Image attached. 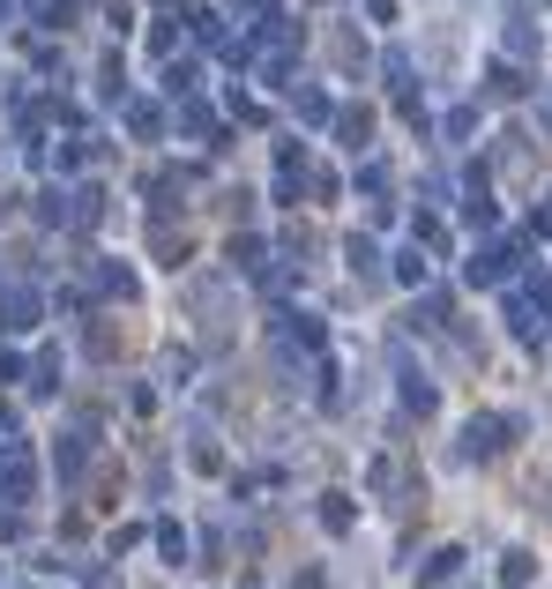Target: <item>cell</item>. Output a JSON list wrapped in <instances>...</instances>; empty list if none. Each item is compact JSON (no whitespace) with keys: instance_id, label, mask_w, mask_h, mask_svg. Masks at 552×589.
I'll return each instance as SVG.
<instances>
[{"instance_id":"obj_1","label":"cell","mask_w":552,"mask_h":589,"mask_svg":"<svg viewBox=\"0 0 552 589\" xmlns=\"http://www.w3.org/2000/svg\"><path fill=\"white\" fill-rule=\"evenodd\" d=\"M515 269H522V239H493V247H478L463 261V276L478 284V292H501V284H515Z\"/></svg>"},{"instance_id":"obj_2","label":"cell","mask_w":552,"mask_h":589,"mask_svg":"<svg viewBox=\"0 0 552 589\" xmlns=\"http://www.w3.org/2000/svg\"><path fill=\"white\" fill-rule=\"evenodd\" d=\"M38 493V463L23 440H0V500H31Z\"/></svg>"},{"instance_id":"obj_3","label":"cell","mask_w":552,"mask_h":589,"mask_svg":"<svg viewBox=\"0 0 552 589\" xmlns=\"http://www.w3.org/2000/svg\"><path fill=\"white\" fill-rule=\"evenodd\" d=\"M501 314H508V329H515V343H538L545 337V306H538V292H508V306H501Z\"/></svg>"},{"instance_id":"obj_4","label":"cell","mask_w":552,"mask_h":589,"mask_svg":"<svg viewBox=\"0 0 552 589\" xmlns=\"http://www.w3.org/2000/svg\"><path fill=\"white\" fill-rule=\"evenodd\" d=\"M501 433H515V419H470L463 425V463L493 456V448H501Z\"/></svg>"},{"instance_id":"obj_5","label":"cell","mask_w":552,"mask_h":589,"mask_svg":"<svg viewBox=\"0 0 552 589\" xmlns=\"http://www.w3.org/2000/svg\"><path fill=\"white\" fill-rule=\"evenodd\" d=\"M0 314H8V329H31L38 321V292L31 284H0Z\"/></svg>"},{"instance_id":"obj_6","label":"cell","mask_w":552,"mask_h":589,"mask_svg":"<svg viewBox=\"0 0 552 589\" xmlns=\"http://www.w3.org/2000/svg\"><path fill=\"white\" fill-rule=\"evenodd\" d=\"M292 113H298V120H306V127H329V120H337V105H329V90H314V83H298V90H292Z\"/></svg>"},{"instance_id":"obj_7","label":"cell","mask_w":552,"mask_h":589,"mask_svg":"<svg viewBox=\"0 0 552 589\" xmlns=\"http://www.w3.org/2000/svg\"><path fill=\"white\" fill-rule=\"evenodd\" d=\"M396 284H411V292H425V284H433V261H425V247H403V254H396Z\"/></svg>"},{"instance_id":"obj_8","label":"cell","mask_w":552,"mask_h":589,"mask_svg":"<svg viewBox=\"0 0 552 589\" xmlns=\"http://www.w3.org/2000/svg\"><path fill=\"white\" fill-rule=\"evenodd\" d=\"M433 403H441V396H433V380H425L419 366H403V411H419V419H433Z\"/></svg>"},{"instance_id":"obj_9","label":"cell","mask_w":552,"mask_h":589,"mask_svg":"<svg viewBox=\"0 0 552 589\" xmlns=\"http://www.w3.org/2000/svg\"><path fill=\"white\" fill-rule=\"evenodd\" d=\"M456 567H463V552L441 545V552H425L419 559V582H456Z\"/></svg>"},{"instance_id":"obj_10","label":"cell","mask_w":552,"mask_h":589,"mask_svg":"<svg viewBox=\"0 0 552 589\" xmlns=\"http://www.w3.org/2000/svg\"><path fill=\"white\" fill-rule=\"evenodd\" d=\"M501 45H508V60H538V31H530L522 15H508V31H501Z\"/></svg>"},{"instance_id":"obj_11","label":"cell","mask_w":552,"mask_h":589,"mask_svg":"<svg viewBox=\"0 0 552 589\" xmlns=\"http://www.w3.org/2000/svg\"><path fill=\"white\" fill-rule=\"evenodd\" d=\"M52 463H60V478H75V470L90 463V433H68V440L52 448Z\"/></svg>"},{"instance_id":"obj_12","label":"cell","mask_w":552,"mask_h":589,"mask_svg":"<svg viewBox=\"0 0 552 589\" xmlns=\"http://www.w3.org/2000/svg\"><path fill=\"white\" fill-rule=\"evenodd\" d=\"M538 582V559H530V552H508V559H501V589H530Z\"/></svg>"},{"instance_id":"obj_13","label":"cell","mask_w":552,"mask_h":589,"mask_svg":"<svg viewBox=\"0 0 552 589\" xmlns=\"http://www.w3.org/2000/svg\"><path fill=\"white\" fill-rule=\"evenodd\" d=\"M351 276H366V284H374V276H381V247H374V239H351Z\"/></svg>"},{"instance_id":"obj_14","label":"cell","mask_w":552,"mask_h":589,"mask_svg":"<svg viewBox=\"0 0 552 589\" xmlns=\"http://www.w3.org/2000/svg\"><path fill=\"white\" fill-rule=\"evenodd\" d=\"M337 134L351 150H366V134H374V113H337Z\"/></svg>"},{"instance_id":"obj_15","label":"cell","mask_w":552,"mask_h":589,"mask_svg":"<svg viewBox=\"0 0 552 589\" xmlns=\"http://www.w3.org/2000/svg\"><path fill=\"white\" fill-rule=\"evenodd\" d=\"M284 337L306 343V351H321V321H314V314H284Z\"/></svg>"},{"instance_id":"obj_16","label":"cell","mask_w":552,"mask_h":589,"mask_svg":"<svg viewBox=\"0 0 552 589\" xmlns=\"http://www.w3.org/2000/svg\"><path fill=\"white\" fill-rule=\"evenodd\" d=\"M128 127H134V134H157V127H165V113H157L150 97H128Z\"/></svg>"},{"instance_id":"obj_17","label":"cell","mask_w":552,"mask_h":589,"mask_svg":"<svg viewBox=\"0 0 552 589\" xmlns=\"http://www.w3.org/2000/svg\"><path fill=\"white\" fill-rule=\"evenodd\" d=\"M157 552L179 567V559H187V530H179V522H157Z\"/></svg>"},{"instance_id":"obj_18","label":"cell","mask_w":552,"mask_h":589,"mask_svg":"<svg viewBox=\"0 0 552 589\" xmlns=\"http://www.w3.org/2000/svg\"><path fill=\"white\" fill-rule=\"evenodd\" d=\"M321 530H351V500H343V493H329V500H321Z\"/></svg>"},{"instance_id":"obj_19","label":"cell","mask_w":552,"mask_h":589,"mask_svg":"<svg viewBox=\"0 0 552 589\" xmlns=\"http://www.w3.org/2000/svg\"><path fill=\"white\" fill-rule=\"evenodd\" d=\"M485 83H493V97H522V75H515L508 60H501V68H493V75H485Z\"/></svg>"},{"instance_id":"obj_20","label":"cell","mask_w":552,"mask_h":589,"mask_svg":"<svg viewBox=\"0 0 552 589\" xmlns=\"http://www.w3.org/2000/svg\"><path fill=\"white\" fill-rule=\"evenodd\" d=\"M232 261H239V269H255V276H261V239H232Z\"/></svg>"},{"instance_id":"obj_21","label":"cell","mask_w":552,"mask_h":589,"mask_svg":"<svg viewBox=\"0 0 552 589\" xmlns=\"http://www.w3.org/2000/svg\"><path fill=\"white\" fill-rule=\"evenodd\" d=\"M359 187H374V195L388 187V165H381V157H366V165H359Z\"/></svg>"},{"instance_id":"obj_22","label":"cell","mask_w":552,"mask_h":589,"mask_svg":"<svg viewBox=\"0 0 552 589\" xmlns=\"http://www.w3.org/2000/svg\"><path fill=\"white\" fill-rule=\"evenodd\" d=\"M470 127H478V113H470V105H456V113H448V142H463Z\"/></svg>"},{"instance_id":"obj_23","label":"cell","mask_w":552,"mask_h":589,"mask_svg":"<svg viewBox=\"0 0 552 589\" xmlns=\"http://www.w3.org/2000/svg\"><path fill=\"white\" fill-rule=\"evenodd\" d=\"M0 440H15V419H8V411H0Z\"/></svg>"},{"instance_id":"obj_24","label":"cell","mask_w":552,"mask_h":589,"mask_svg":"<svg viewBox=\"0 0 552 589\" xmlns=\"http://www.w3.org/2000/svg\"><path fill=\"white\" fill-rule=\"evenodd\" d=\"M292 589H321V575H298V582Z\"/></svg>"},{"instance_id":"obj_25","label":"cell","mask_w":552,"mask_h":589,"mask_svg":"<svg viewBox=\"0 0 552 589\" xmlns=\"http://www.w3.org/2000/svg\"><path fill=\"white\" fill-rule=\"evenodd\" d=\"M545 134H552V97H545Z\"/></svg>"}]
</instances>
